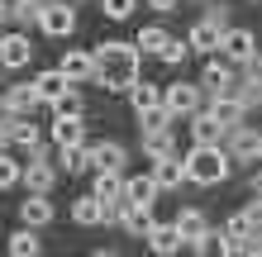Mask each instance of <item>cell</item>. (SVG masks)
Returning a JSON list of instances; mask_svg holds the SVG:
<instances>
[{
    "mask_svg": "<svg viewBox=\"0 0 262 257\" xmlns=\"http://www.w3.org/2000/svg\"><path fill=\"white\" fill-rule=\"evenodd\" d=\"M10 186H19V162H10L0 153V191H10Z\"/></svg>",
    "mask_w": 262,
    "mask_h": 257,
    "instance_id": "8d00e7d4",
    "label": "cell"
},
{
    "mask_svg": "<svg viewBox=\"0 0 262 257\" xmlns=\"http://www.w3.org/2000/svg\"><path fill=\"white\" fill-rule=\"evenodd\" d=\"M229 138H234V153H238L243 162H253L257 148H262V133H253L248 124H234V129H229Z\"/></svg>",
    "mask_w": 262,
    "mask_h": 257,
    "instance_id": "ac0fdd59",
    "label": "cell"
},
{
    "mask_svg": "<svg viewBox=\"0 0 262 257\" xmlns=\"http://www.w3.org/2000/svg\"><path fill=\"white\" fill-rule=\"evenodd\" d=\"M243 114H248V105H243L238 96H220V100H214V119H220L224 129H234V124H243Z\"/></svg>",
    "mask_w": 262,
    "mask_h": 257,
    "instance_id": "44dd1931",
    "label": "cell"
},
{
    "mask_svg": "<svg viewBox=\"0 0 262 257\" xmlns=\"http://www.w3.org/2000/svg\"><path fill=\"white\" fill-rule=\"evenodd\" d=\"M134 48H138V53H148V57H162V48H167V34H162V29H143Z\"/></svg>",
    "mask_w": 262,
    "mask_h": 257,
    "instance_id": "f546056e",
    "label": "cell"
},
{
    "mask_svg": "<svg viewBox=\"0 0 262 257\" xmlns=\"http://www.w3.org/2000/svg\"><path fill=\"white\" fill-rule=\"evenodd\" d=\"M243 257H262V248H257V243H253V248H243Z\"/></svg>",
    "mask_w": 262,
    "mask_h": 257,
    "instance_id": "60d3db41",
    "label": "cell"
},
{
    "mask_svg": "<svg viewBox=\"0 0 262 257\" xmlns=\"http://www.w3.org/2000/svg\"><path fill=\"white\" fill-rule=\"evenodd\" d=\"M10 257H43V243L34 238V229H19L10 238Z\"/></svg>",
    "mask_w": 262,
    "mask_h": 257,
    "instance_id": "4316f807",
    "label": "cell"
},
{
    "mask_svg": "<svg viewBox=\"0 0 262 257\" xmlns=\"http://www.w3.org/2000/svg\"><path fill=\"white\" fill-rule=\"evenodd\" d=\"M119 224H124L129 233H148L152 229V209L148 205H129V200H119V215H115Z\"/></svg>",
    "mask_w": 262,
    "mask_h": 257,
    "instance_id": "4fadbf2b",
    "label": "cell"
},
{
    "mask_svg": "<svg viewBox=\"0 0 262 257\" xmlns=\"http://www.w3.org/2000/svg\"><path fill=\"white\" fill-rule=\"evenodd\" d=\"M62 167H67V176L86 172L91 167V153H86V148H62Z\"/></svg>",
    "mask_w": 262,
    "mask_h": 257,
    "instance_id": "d6a6232c",
    "label": "cell"
},
{
    "mask_svg": "<svg viewBox=\"0 0 262 257\" xmlns=\"http://www.w3.org/2000/svg\"><path fill=\"white\" fill-rule=\"evenodd\" d=\"M162 105H167V114H195L200 110V86H186V81L167 86L162 90Z\"/></svg>",
    "mask_w": 262,
    "mask_h": 257,
    "instance_id": "8992f818",
    "label": "cell"
},
{
    "mask_svg": "<svg viewBox=\"0 0 262 257\" xmlns=\"http://www.w3.org/2000/svg\"><path fill=\"white\" fill-rule=\"evenodd\" d=\"M0 100H5V105H10V110H14V114H34V110H38V105H43L34 86H14V90H5V96H0Z\"/></svg>",
    "mask_w": 262,
    "mask_h": 257,
    "instance_id": "d6986e66",
    "label": "cell"
},
{
    "mask_svg": "<svg viewBox=\"0 0 262 257\" xmlns=\"http://www.w3.org/2000/svg\"><path fill=\"white\" fill-rule=\"evenodd\" d=\"M229 86H234V62H220V57H210V62H205V90L224 96Z\"/></svg>",
    "mask_w": 262,
    "mask_h": 257,
    "instance_id": "2e32d148",
    "label": "cell"
},
{
    "mask_svg": "<svg viewBox=\"0 0 262 257\" xmlns=\"http://www.w3.org/2000/svg\"><path fill=\"white\" fill-rule=\"evenodd\" d=\"M96 257H119V252H110V248H100V252H96Z\"/></svg>",
    "mask_w": 262,
    "mask_h": 257,
    "instance_id": "7bdbcfd3",
    "label": "cell"
},
{
    "mask_svg": "<svg viewBox=\"0 0 262 257\" xmlns=\"http://www.w3.org/2000/svg\"><path fill=\"white\" fill-rule=\"evenodd\" d=\"M148 248L158 252V257H172L181 248V233H177V224H152L148 229Z\"/></svg>",
    "mask_w": 262,
    "mask_h": 257,
    "instance_id": "7c38bea8",
    "label": "cell"
},
{
    "mask_svg": "<svg viewBox=\"0 0 262 257\" xmlns=\"http://www.w3.org/2000/svg\"><path fill=\"white\" fill-rule=\"evenodd\" d=\"M19 181L29 186V195H48L53 181H57V172L48 167V162H34V167H19Z\"/></svg>",
    "mask_w": 262,
    "mask_h": 257,
    "instance_id": "8fae6325",
    "label": "cell"
},
{
    "mask_svg": "<svg viewBox=\"0 0 262 257\" xmlns=\"http://www.w3.org/2000/svg\"><path fill=\"white\" fill-rule=\"evenodd\" d=\"M29 57H34V43L24 34H5L0 38V67H24Z\"/></svg>",
    "mask_w": 262,
    "mask_h": 257,
    "instance_id": "ba28073f",
    "label": "cell"
},
{
    "mask_svg": "<svg viewBox=\"0 0 262 257\" xmlns=\"http://www.w3.org/2000/svg\"><path fill=\"white\" fill-rule=\"evenodd\" d=\"M224 238H229L234 248H253V243H257V224H253V215H248V209H234V215H229Z\"/></svg>",
    "mask_w": 262,
    "mask_h": 257,
    "instance_id": "52a82bcc",
    "label": "cell"
},
{
    "mask_svg": "<svg viewBox=\"0 0 262 257\" xmlns=\"http://www.w3.org/2000/svg\"><path fill=\"white\" fill-rule=\"evenodd\" d=\"M224 29H229V10L220 5V10H210L205 19H195L191 48H195V53H214V48H220V38H224Z\"/></svg>",
    "mask_w": 262,
    "mask_h": 257,
    "instance_id": "3957f363",
    "label": "cell"
},
{
    "mask_svg": "<svg viewBox=\"0 0 262 257\" xmlns=\"http://www.w3.org/2000/svg\"><path fill=\"white\" fill-rule=\"evenodd\" d=\"M10 19V5H5V0H0V24H5Z\"/></svg>",
    "mask_w": 262,
    "mask_h": 257,
    "instance_id": "b9f144b4",
    "label": "cell"
},
{
    "mask_svg": "<svg viewBox=\"0 0 262 257\" xmlns=\"http://www.w3.org/2000/svg\"><path fill=\"white\" fill-rule=\"evenodd\" d=\"M152 181H158V191H172V186H181V181H186V172H181L177 157H162L158 172H152Z\"/></svg>",
    "mask_w": 262,
    "mask_h": 257,
    "instance_id": "cb8c5ba5",
    "label": "cell"
},
{
    "mask_svg": "<svg viewBox=\"0 0 262 257\" xmlns=\"http://www.w3.org/2000/svg\"><path fill=\"white\" fill-rule=\"evenodd\" d=\"M138 0H100V10H105V19H129Z\"/></svg>",
    "mask_w": 262,
    "mask_h": 257,
    "instance_id": "d590c367",
    "label": "cell"
},
{
    "mask_svg": "<svg viewBox=\"0 0 262 257\" xmlns=\"http://www.w3.org/2000/svg\"><path fill=\"white\" fill-rule=\"evenodd\" d=\"M167 119H172V114H167V105L158 100V105H148V110H138V124H143L148 133H162L167 129Z\"/></svg>",
    "mask_w": 262,
    "mask_h": 257,
    "instance_id": "f1b7e54d",
    "label": "cell"
},
{
    "mask_svg": "<svg viewBox=\"0 0 262 257\" xmlns=\"http://www.w3.org/2000/svg\"><path fill=\"white\" fill-rule=\"evenodd\" d=\"M91 77L105 90H129L138 81V48L134 43H100L91 53Z\"/></svg>",
    "mask_w": 262,
    "mask_h": 257,
    "instance_id": "6da1fadb",
    "label": "cell"
},
{
    "mask_svg": "<svg viewBox=\"0 0 262 257\" xmlns=\"http://www.w3.org/2000/svg\"><path fill=\"white\" fill-rule=\"evenodd\" d=\"M152 195H158V181H152V176L124 181V200H129V205H152Z\"/></svg>",
    "mask_w": 262,
    "mask_h": 257,
    "instance_id": "603a6c76",
    "label": "cell"
},
{
    "mask_svg": "<svg viewBox=\"0 0 262 257\" xmlns=\"http://www.w3.org/2000/svg\"><path fill=\"white\" fill-rule=\"evenodd\" d=\"M181 172L195 186H220L229 176V153H220V143H195L186 153V162H181Z\"/></svg>",
    "mask_w": 262,
    "mask_h": 257,
    "instance_id": "7a4b0ae2",
    "label": "cell"
},
{
    "mask_svg": "<svg viewBox=\"0 0 262 257\" xmlns=\"http://www.w3.org/2000/svg\"><path fill=\"white\" fill-rule=\"evenodd\" d=\"M186 57H191V43L167 38V48H162V57H158V62H186Z\"/></svg>",
    "mask_w": 262,
    "mask_h": 257,
    "instance_id": "74e56055",
    "label": "cell"
},
{
    "mask_svg": "<svg viewBox=\"0 0 262 257\" xmlns=\"http://www.w3.org/2000/svg\"><path fill=\"white\" fill-rule=\"evenodd\" d=\"M124 162L129 153L119 143H100V148H91V167H100V172H124Z\"/></svg>",
    "mask_w": 262,
    "mask_h": 257,
    "instance_id": "5bb4252c",
    "label": "cell"
},
{
    "mask_svg": "<svg viewBox=\"0 0 262 257\" xmlns=\"http://www.w3.org/2000/svg\"><path fill=\"white\" fill-rule=\"evenodd\" d=\"M14 119H24V114H14V110H10V105H5V100H0V129H5V133H10V124H14Z\"/></svg>",
    "mask_w": 262,
    "mask_h": 257,
    "instance_id": "f35d334b",
    "label": "cell"
},
{
    "mask_svg": "<svg viewBox=\"0 0 262 257\" xmlns=\"http://www.w3.org/2000/svg\"><path fill=\"white\" fill-rule=\"evenodd\" d=\"M205 229H210V224H205V215H200V209H181V215H177V233H181V243H195Z\"/></svg>",
    "mask_w": 262,
    "mask_h": 257,
    "instance_id": "7402d4cb",
    "label": "cell"
},
{
    "mask_svg": "<svg viewBox=\"0 0 262 257\" xmlns=\"http://www.w3.org/2000/svg\"><path fill=\"white\" fill-rule=\"evenodd\" d=\"M148 5H152V10H162V14H167V10H177V0H148Z\"/></svg>",
    "mask_w": 262,
    "mask_h": 257,
    "instance_id": "ab89813d",
    "label": "cell"
},
{
    "mask_svg": "<svg viewBox=\"0 0 262 257\" xmlns=\"http://www.w3.org/2000/svg\"><path fill=\"white\" fill-rule=\"evenodd\" d=\"M38 29L48 38H67L72 29H76V5H72V0H48L43 14H38Z\"/></svg>",
    "mask_w": 262,
    "mask_h": 257,
    "instance_id": "277c9868",
    "label": "cell"
},
{
    "mask_svg": "<svg viewBox=\"0 0 262 257\" xmlns=\"http://www.w3.org/2000/svg\"><path fill=\"white\" fill-rule=\"evenodd\" d=\"M214 53H220L224 57V62H243V57H253L257 53V43H253V34H248V29H224V38H220V48H214Z\"/></svg>",
    "mask_w": 262,
    "mask_h": 257,
    "instance_id": "5b68a950",
    "label": "cell"
},
{
    "mask_svg": "<svg viewBox=\"0 0 262 257\" xmlns=\"http://www.w3.org/2000/svg\"><path fill=\"white\" fill-rule=\"evenodd\" d=\"M43 5H48V0H14V5H10V19H38Z\"/></svg>",
    "mask_w": 262,
    "mask_h": 257,
    "instance_id": "836d02e7",
    "label": "cell"
},
{
    "mask_svg": "<svg viewBox=\"0 0 262 257\" xmlns=\"http://www.w3.org/2000/svg\"><path fill=\"white\" fill-rule=\"evenodd\" d=\"M48 105H53V114H81V96H76L72 86L62 90V96H53Z\"/></svg>",
    "mask_w": 262,
    "mask_h": 257,
    "instance_id": "1f68e13d",
    "label": "cell"
},
{
    "mask_svg": "<svg viewBox=\"0 0 262 257\" xmlns=\"http://www.w3.org/2000/svg\"><path fill=\"white\" fill-rule=\"evenodd\" d=\"M57 72H62L67 81H86V77H91V53H81V48H76V53H67Z\"/></svg>",
    "mask_w": 262,
    "mask_h": 257,
    "instance_id": "d4e9b609",
    "label": "cell"
},
{
    "mask_svg": "<svg viewBox=\"0 0 262 257\" xmlns=\"http://www.w3.org/2000/svg\"><path fill=\"white\" fill-rule=\"evenodd\" d=\"M5 138H10V133H5V129H0V148H5Z\"/></svg>",
    "mask_w": 262,
    "mask_h": 257,
    "instance_id": "ee69618b",
    "label": "cell"
},
{
    "mask_svg": "<svg viewBox=\"0 0 262 257\" xmlns=\"http://www.w3.org/2000/svg\"><path fill=\"white\" fill-rule=\"evenodd\" d=\"M224 133H229V129L214 119V110H195V119H191V138H195V143H220Z\"/></svg>",
    "mask_w": 262,
    "mask_h": 257,
    "instance_id": "30bf717a",
    "label": "cell"
},
{
    "mask_svg": "<svg viewBox=\"0 0 262 257\" xmlns=\"http://www.w3.org/2000/svg\"><path fill=\"white\" fill-rule=\"evenodd\" d=\"M191 248H195V257H234V252H238V248L229 243L224 233H214V229H205V233H200Z\"/></svg>",
    "mask_w": 262,
    "mask_h": 257,
    "instance_id": "9a60e30c",
    "label": "cell"
},
{
    "mask_svg": "<svg viewBox=\"0 0 262 257\" xmlns=\"http://www.w3.org/2000/svg\"><path fill=\"white\" fill-rule=\"evenodd\" d=\"M129 96H134V110H148V105H158V100H162V90L152 86V81H134V86H129Z\"/></svg>",
    "mask_w": 262,
    "mask_h": 257,
    "instance_id": "4dcf8cb0",
    "label": "cell"
},
{
    "mask_svg": "<svg viewBox=\"0 0 262 257\" xmlns=\"http://www.w3.org/2000/svg\"><path fill=\"white\" fill-rule=\"evenodd\" d=\"M19 219H24V229H38V224H48V219H53L48 195H29V200L19 205Z\"/></svg>",
    "mask_w": 262,
    "mask_h": 257,
    "instance_id": "e0dca14e",
    "label": "cell"
},
{
    "mask_svg": "<svg viewBox=\"0 0 262 257\" xmlns=\"http://www.w3.org/2000/svg\"><path fill=\"white\" fill-rule=\"evenodd\" d=\"M143 148H148V157H152V162L172 157V138H167V133H148V143H143Z\"/></svg>",
    "mask_w": 262,
    "mask_h": 257,
    "instance_id": "e575fe53",
    "label": "cell"
},
{
    "mask_svg": "<svg viewBox=\"0 0 262 257\" xmlns=\"http://www.w3.org/2000/svg\"><path fill=\"white\" fill-rule=\"evenodd\" d=\"M253 162H257V167H262V148H257V157H253Z\"/></svg>",
    "mask_w": 262,
    "mask_h": 257,
    "instance_id": "f6af8a7d",
    "label": "cell"
},
{
    "mask_svg": "<svg viewBox=\"0 0 262 257\" xmlns=\"http://www.w3.org/2000/svg\"><path fill=\"white\" fill-rule=\"evenodd\" d=\"M67 86H72V81L62 77V72H43V77L34 81V90H38V100H53V96H62Z\"/></svg>",
    "mask_w": 262,
    "mask_h": 257,
    "instance_id": "83f0119b",
    "label": "cell"
},
{
    "mask_svg": "<svg viewBox=\"0 0 262 257\" xmlns=\"http://www.w3.org/2000/svg\"><path fill=\"white\" fill-rule=\"evenodd\" d=\"M10 138L19 143V148H29V153H38V143H43V129H38L34 119L24 114V119H14V124H10Z\"/></svg>",
    "mask_w": 262,
    "mask_h": 257,
    "instance_id": "ffe728a7",
    "label": "cell"
},
{
    "mask_svg": "<svg viewBox=\"0 0 262 257\" xmlns=\"http://www.w3.org/2000/svg\"><path fill=\"white\" fill-rule=\"evenodd\" d=\"M53 138H57V148H81V138H86V124H81V114H57V124H53Z\"/></svg>",
    "mask_w": 262,
    "mask_h": 257,
    "instance_id": "9c48e42d",
    "label": "cell"
},
{
    "mask_svg": "<svg viewBox=\"0 0 262 257\" xmlns=\"http://www.w3.org/2000/svg\"><path fill=\"white\" fill-rule=\"evenodd\" d=\"M72 219H76V224H100V219H105V205L96 200V195H81V200L72 205Z\"/></svg>",
    "mask_w": 262,
    "mask_h": 257,
    "instance_id": "484cf974",
    "label": "cell"
}]
</instances>
